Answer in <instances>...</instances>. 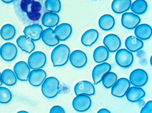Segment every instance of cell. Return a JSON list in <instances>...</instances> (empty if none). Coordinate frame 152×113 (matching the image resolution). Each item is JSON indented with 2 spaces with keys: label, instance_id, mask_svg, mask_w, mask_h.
I'll return each mask as SVG.
<instances>
[{
  "label": "cell",
  "instance_id": "6da1fadb",
  "mask_svg": "<svg viewBox=\"0 0 152 113\" xmlns=\"http://www.w3.org/2000/svg\"><path fill=\"white\" fill-rule=\"evenodd\" d=\"M46 0H15V12L19 20L25 25L38 22L45 13Z\"/></svg>",
  "mask_w": 152,
  "mask_h": 113
},
{
  "label": "cell",
  "instance_id": "7a4b0ae2",
  "mask_svg": "<svg viewBox=\"0 0 152 113\" xmlns=\"http://www.w3.org/2000/svg\"><path fill=\"white\" fill-rule=\"evenodd\" d=\"M71 51L66 44L58 45L53 50L51 54V59L54 67H61L68 62Z\"/></svg>",
  "mask_w": 152,
  "mask_h": 113
},
{
  "label": "cell",
  "instance_id": "3957f363",
  "mask_svg": "<svg viewBox=\"0 0 152 113\" xmlns=\"http://www.w3.org/2000/svg\"><path fill=\"white\" fill-rule=\"evenodd\" d=\"M60 83L56 77H50L45 79L42 85V92L48 98H53L59 93Z\"/></svg>",
  "mask_w": 152,
  "mask_h": 113
},
{
  "label": "cell",
  "instance_id": "277c9868",
  "mask_svg": "<svg viewBox=\"0 0 152 113\" xmlns=\"http://www.w3.org/2000/svg\"><path fill=\"white\" fill-rule=\"evenodd\" d=\"M115 60L118 66L123 68H127L133 63L134 57L132 52L127 49H121L116 52Z\"/></svg>",
  "mask_w": 152,
  "mask_h": 113
},
{
  "label": "cell",
  "instance_id": "5b68a950",
  "mask_svg": "<svg viewBox=\"0 0 152 113\" xmlns=\"http://www.w3.org/2000/svg\"><path fill=\"white\" fill-rule=\"evenodd\" d=\"M129 78L130 83L133 86L141 87L146 84L148 77L147 73L144 69H137L131 73Z\"/></svg>",
  "mask_w": 152,
  "mask_h": 113
},
{
  "label": "cell",
  "instance_id": "8992f818",
  "mask_svg": "<svg viewBox=\"0 0 152 113\" xmlns=\"http://www.w3.org/2000/svg\"><path fill=\"white\" fill-rule=\"evenodd\" d=\"M130 86V83L127 78L125 77L119 78L112 87L111 94L117 98H122L125 96Z\"/></svg>",
  "mask_w": 152,
  "mask_h": 113
},
{
  "label": "cell",
  "instance_id": "52a82bcc",
  "mask_svg": "<svg viewBox=\"0 0 152 113\" xmlns=\"http://www.w3.org/2000/svg\"><path fill=\"white\" fill-rule=\"evenodd\" d=\"M47 57L44 52L36 51L33 52L28 58V65L33 69H41L46 65Z\"/></svg>",
  "mask_w": 152,
  "mask_h": 113
},
{
  "label": "cell",
  "instance_id": "ba28073f",
  "mask_svg": "<svg viewBox=\"0 0 152 113\" xmlns=\"http://www.w3.org/2000/svg\"><path fill=\"white\" fill-rule=\"evenodd\" d=\"M91 100L90 96L86 95H76L72 101V106L75 110L84 112L89 109L91 106Z\"/></svg>",
  "mask_w": 152,
  "mask_h": 113
},
{
  "label": "cell",
  "instance_id": "9c48e42d",
  "mask_svg": "<svg viewBox=\"0 0 152 113\" xmlns=\"http://www.w3.org/2000/svg\"><path fill=\"white\" fill-rule=\"evenodd\" d=\"M112 66L109 63L103 62L95 66L92 72V77L94 85H97L101 82L103 77L110 72Z\"/></svg>",
  "mask_w": 152,
  "mask_h": 113
},
{
  "label": "cell",
  "instance_id": "30bf717a",
  "mask_svg": "<svg viewBox=\"0 0 152 113\" xmlns=\"http://www.w3.org/2000/svg\"><path fill=\"white\" fill-rule=\"evenodd\" d=\"M69 60L73 66L78 69L84 67L88 62L87 55L80 50H75L71 52Z\"/></svg>",
  "mask_w": 152,
  "mask_h": 113
},
{
  "label": "cell",
  "instance_id": "8fae6325",
  "mask_svg": "<svg viewBox=\"0 0 152 113\" xmlns=\"http://www.w3.org/2000/svg\"><path fill=\"white\" fill-rule=\"evenodd\" d=\"M17 54V48L12 43H6L1 47L0 56L5 61H12L16 58Z\"/></svg>",
  "mask_w": 152,
  "mask_h": 113
},
{
  "label": "cell",
  "instance_id": "7c38bea8",
  "mask_svg": "<svg viewBox=\"0 0 152 113\" xmlns=\"http://www.w3.org/2000/svg\"><path fill=\"white\" fill-rule=\"evenodd\" d=\"M74 92L76 95H86L93 96L95 94L96 90L94 85L88 81L78 82L74 87Z\"/></svg>",
  "mask_w": 152,
  "mask_h": 113
},
{
  "label": "cell",
  "instance_id": "4fadbf2b",
  "mask_svg": "<svg viewBox=\"0 0 152 113\" xmlns=\"http://www.w3.org/2000/svg\"><path fill=\"white\" fill-rule=\"evenodd\" d=\"M141 19L138 15L133 12H124L121 16V24L126 29H133L139 25Z\"/></svg>",
  "mask_w": 152,
  "mask_h": 113
},
{
  "label": "cell",
  "instance_id": "5bb4252c",
  "mask_svg": "<svg viewBox=\"0 0 152 113\" xmlns=\"http://www.w3.org/2000/svg\"><path fill=\"white\" fill-rule=\"evenodd\" d=\"M103 43L109 52H115L120 49L121 42L118 36L111 34L104 37Z\"/></svg>",
  "mask_w": 152,
  "mask_h": 113
},
{
  "label": "cell",
  "instance_id": "9a60e30c",
  "mask_svg": "<svg viewBox=\"0 0 152 113\" xmlns=\"http://www.w3.org/2000/svg\"><path fill=\"white\" fill-rule=\"evenodd\" d=\"M14 72L17 78L21 81H28L31 69L28 64L23 61L17 62L14 66Z\"/></svg>",
  "mask_w": 152,
  "mask_h": 113
},
{
  "label": "cell",
  "instance_id": "2e32d148",
  "mask_svg": "<svg viewBox=\"0 0 152 113\" xmlns=\"http://www.w3.org/2000/svg\"><path fill=\"white\" fill-rule=\"evenodd\" d=\"M43 28L41 25L37 24L28 25L23 31L25 36L32 40L37 41L41 38Z\"/></svg>",
  "mask_w": 152,
  "mask_h": 113
},
{
  "label": "cell",
  "instance_id": "e0dca14e",
  "mask_svg": "<svg viewBox=\"0 0 152 113\" xmlns=\"http://www.w3.org/2000/svg\"><path fill=\"white\" fill-rule=\"evenodd\" d=\"M54 32L59 41H65L71 36L72 28L71 25L68 23H62L56 26Z\"/></svg>",
  "mask_w": 152,
  "mask_h": 113
},
{
  "label": "cell",
  "instance_id": "ac0fdd59",
  "mask_svg": "<svg viewBox=\"0 0 152 113\" xmlns=\"http://www.w3.org/2000/svg\"><path fill=\"white\" fill-rule=\"evenodd\" d=\"M47 75V73L43 69H33L31 71L28 80L31 85L37 87L42 84Z\"/></svg>",
  "mask_w": 152,
  "mask_h": 113
},
{
  "label": "cell",
  "instance_id": "d6986e66",
  "mask_svg": "<svg viewBox=\"0 0 152 113\" xmlns=\"http://www.w3.org/2000/svg\"><path fill=\"white\" fill-rule=\"evenodd\" d=\"M134 34L135 36L141 41L148 40L152 36V28L148 24L138 25L135 28Z\"/></svg>",
  "mask_w": 152,
  "mask_h": 113
},
{
  "label": "cell",
  "instance_id": "ffe728a7",
  "mask_svg": "<svg viewBox=\"0 0 152 113\" xmlns=\"http://www.w3.org/2000/svg\"><path fill=\"white\" fill-rule=\"evenodd\" d=\"M99 34L97 30L93 28L88 29L82 36L81 42L84 46L90 47L97 41Z\"/></svg>",
  "mask_w": 152,
  "mask_h": 113
},
{
  "label": "cell",
  "instance_id": "44dd1931",
  "mask_svg": "<svg viewBox=\"0 0 152 113\" xmlns=\"http://www.w3.org/2000/svg\"><path fill=\"white\" fill-rule=\"evenodd\" d=\"M41 38L46 45L50 47L57 46L60 42L55 35L54 30L50 28H48L43 30Z\"/></svg>",
  "mask_w": 152,
  "mask_h": 113
},
{
  "label": "cell",
  "instance_id": "7402d4cb",
  "mask_svg": "<svg viewBox=\"0 0 152 113\" xmlns=\"http://www.w3.org/2000/svg\"><path fill=\"white\" fill-rule=\"evenodd\" d=\"M125 95L129 101L134 103L144 98L145 96V92L141 87L132 86L130 87Z\"/></svg>",
  "mask_w": 152,
  "mask_h": 113
},
{
  "label": "cell",
  "instance_id": "603a6c76",
  "mask_svg": "<svg viewBox=\"0 0 152 113\" xmlns=\"http://www.w3.org/2000/svg\"><path fill=\"white\" fill-rule=\"evenodd\" d=\"M131 4L132 0H113L111 8L116 14H122L130 9Z\"/></svg>",
  "mask_w": 152,
  "mask_h": 113
},
{
  "label": "cell",
  "instance_id": "cb8c5ba5",
  "mask_svg": "<svg viewBox=\"0 0 152 113\" xmlns=\"http://www.w3.org/2000/svg\"><path fill=\"white\" fill-rule=\"evenodd\" d=\"M60 20L59 16L57 13L47 12L42 16V22L46 27L52 28L58 26Z\"/></svg>",
  "mask_w": 152,
  "mask_h": 113
},
{
  "label": "cell",
  "instance_id": "d4e9b609",
  "mask_svg": "<svg viewBox=\"0 0 152 113\" xmlns=\"http://www.w3.org/2000/svg\"><path fill=\"white\" fill-rule=\"evenodd\" d=\"M127 50L132 52H136L141 50L144 46L143 41L133 36H128L125 41Z\"/></svg>",
  "mask_w": 152,
  "mask_h": 113
},
{
  "label": "cell",
  "instance_id": "484cf974",
  "mask_svg": "<svg viewBox=\"0 0 152 113\" xmlns=\"http://www.w3.org/2000/svg\"><path fill=\"white\" fill-rule=\"evenodd\" d=\"M18 47L25 52L30 53L35 49V44L34 41L26 36H21L17 40Z\"/></svg>",
  "mask_w": 152,
  "mask_h": 113
},
{
  "label": "cell",
  "instance_id": "4316f807",
  "mask_svg": "<svg viewBox=\"0 0 152 113\" xmlns=\"http://www.w3.org/2000/svg\"><path fill=\"white\" fill-rule=\"evenodd\" d=\"M99 26L103 30L105 31L112 30L115 25L114 18L110 14H106L102 15L98 21Z\"/></svg>",
  "mask_w": 152,
  "mask_h": 113
},
{
  "label": "cell",
  "instance_id": "83f0119b",
  "mask_svg": "<svg viewBox=\"0 0 152 113\" xmlns=\"http://www.w3.org/2000/svg\"><path fill=\"white\" fill-rule=\"evenodd\" d=\"M109 56V52L104 46H98L93 52L94 61L99 64L105 62L108 59Z\"/></svg>",
  "mask_w": 152,
  "mask_h": 113
},
{
  "label": "cell",
  "instance_id": "f1b7e54d",
  "mask_svg": "<svg viewBox=\"0 0 152 113\" xmlns=\"http://www.w3.org/2000/svg\"><path fill=\"white\" fill-rule=\"evenodd\" d=\"M1 77L2 83L7 86H13L17 82L15 72L10 69L4 70L1 73Z\"/></svg>",
  "mask_w": 152,
  "mask_h": 113
},
{
  "label": "cell",
  "instance_id": "f546056e",
  "mask_svg": "<svg viewBox=\"0 0 152 113\" xmlns=\"http://www.w3.org/2000/svg\"><path fill=\"white\" fill-rule=\"evenodd\" d=\"M132 12L136 15H142L146 12L148 4L145 0H136L132 3L130 7Z\"/></svg>",
  "mask_w": 152,
  "mask_h": 113
},
{
  "label": "cell",
  "instance_id": "4dcf8cb0",
  "mask_svg": "<svg viewBox=\"0 0 152 113\" xmlns=\"http://www.w3.org/2000/svg\"><path fill=\"white\" fill-rule=\"evenodd\" d=\"M16 33L15 28L11 24L4 25L1 29L0 35L2 39L6 41L13 39L15 37Z\"/></svg>",
  "mask_w": 152,
  "mask_h": 113
},
{
  "label": "cell",
  "instance_id": "1f68e13d",
  "mask_svg": "<svg viewBox=\"0 0 152 113\" xmlns=\"http://www.w3.org/2000/svg\"><path fill=\"white\" fill-rule=\"evenodd\" d=\"M118 78L116 74L113 72L107 73L102 79V84L107 89H110L115 84Z\"/></svg>",
  "mask_w": 152,
  "mask_h": 113
},
{
  "label": "cell",
  "instance_id": "d6a6232c",
  "mask_svg": "<svg viewBox=\"0 0 152 113\" xmlns=\"http://www.w3.org/2000/svg\"><path fill=\"white\" fill-rule=\"evenodd\" d=\"M45 9L49 12L58 13L61 10V3L60 0H46Z\"/></svg>",
  "mask_w": 152,
  "mask_h": 113
},
{
  "label": "cell",
  "instance_id": "836d02e7",
  "mask_svg": "<svg viewBox=\"0 0 152 113\" xmlns=\"http://www.w3.org/2000/svg\"><path fill=\"white\" fill-rule=\"evenodd\" d=\"M12 98V93L8 89L0 86V103L1 104L9 103Z\"/></svg>",
  "mask_w": 152,
  "mask_h": 113
},
{
  "label": "cell",
  "instance_id": "e575fe53",
  "mask_svg": "<svg viewBox=\"0 0 152 113\" xmlns=\"http://www.w3.org/2000/svg\"><path fill=\"white\" fill-rule=\"evenodd\" d=\"M140 113H152V101H148L140 110Z\"/></svg>",
  "mask_w": 152,
  "mask_h": 113
},
{
  "label": "cell",
  "instance_id": "d590c367",
  "mask_svg": "<svg viewBox=\"0 0 152 113\" xmlns=\"http://www.w3.org/2000/svg\"><path fill=\"white\" fill-rule=\"evenodd\" d=\"M50 113H66L64 109L61 106H55L52 107Z\"/></svg>",
  "mask_w": 152,
  "mask_h": 113
},
{
  "label": "cell",
  "instance_id": "8d00e7d4",
  "mask_svg": "<svg viewBox=\"0 0 152 113\" xmlns=\"http://www.w3.org/2000/svg\"><path fill=\"white\" fill-rule=\"evenodd\" d=\"M97 113H111L108 109L105 108H102L99 109Z\"/></svg>",
  "mask_w": 152,
  "mask_h": 113
},
{
  "label": "cell",
  "instance_id": "74e56055",
  "mask_svg": "<svg viewBox=\"0 0 152 113\" xmlns=\"http://www.w3.org/2000/svg\"><path fill=\"white\" fill-rule=\"evenodd\" d=\"M3 2L6 4H10L13 3L15 0H1Z\"/></svg>",
  "mask_w": 152,
  "mask_h": 113
},
{
  "label": "cell",
  "instance_id": "f35d334b",
  "mask_svg": "<svg viewBox=\"0 0 152 113\" xmlns=\"http://www.w3.org/2000/svg\"><path fill=\"white\" fill-rule=\"evenodd\" d=\"M1 73L0 72V86H1L2 85V83H3L2 82V80H1Z\"/></svg>",
  "mask_w": 152,
  "mask_h": 113
},
{
  "label": "cell",
  "instance_id": "ab89813d",
  "mask_svg": "<svg viewBox=\"0 0 152 113\" xmlns=\"http://www.w3.org/2000/svg\"><path fill=\"white\" fill-rule=\"evenodd\" d=\"M17 113H29L27 111H24V110H22V111H19Z\"/></svg>",
  "mask_w": 152,
  "mask_h": 113
},
{
  "label": "cell",
  "instance_id": "60d3db41",
  "mask_svg": "<svg viewBox=\"0 0 152 113\" xmlns=\"http://www.w3.org/2000/svg\"><path fill=\"white\" fill-rule=\"evenodd\" d=\"M150 64H151V65H152V62H151V61H152V57H151V58H150Z\"/></svg>",
  "mask_w": 152,
  "mask_h": 113
},
{
  "label": "cell",
  "instance_id": "b9f144b4",
  "mask_svg": "<svg viewBox=\"0 0 152 113\" xmlns=\"http://www.w3.org/2000/svg\"><path fill=\"white\" fill-rule=\"evenodd\" d=\"M92 1H99V0H92Z\"/></svg>",
  "mask_w": 152,
  "mask_h": 113
},
{
  "label": "cell",
  "instance_id": "7bdbcfd3",
  "mask_svg": "<svg viewBox=\"0 0 152 113\" xmlns=\"http://www.w3.org/2000/svg\"><path fill=\"white\" fill-rule=\"evenodd\" d=\"M0 49H1V47H0Z\"/></svg>",
  "mask_w": 152,
  "mask_h": 113
}]
</instances>
